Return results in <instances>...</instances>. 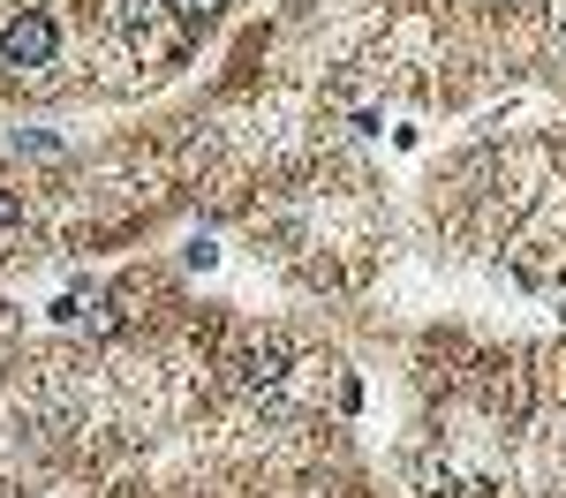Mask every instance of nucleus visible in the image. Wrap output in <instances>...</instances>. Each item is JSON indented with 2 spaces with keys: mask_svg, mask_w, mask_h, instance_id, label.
I'll return each mask as SVG.
<instances>
[{
  "mask_svg": "<svg viewBox=\"0 0 566 498\" xmlns=\"http://www.w3.org/2000/svg\"><path fill=\"white\" fill-rule=\"evenodd\" d=\"M552 23H559V39H566V0H552Z\"/></svg>",
  "mask_w": 566,
  "mask_h": 498,
  "instance_id": "obj_5",
  "label": "nucleus"
},
{
  "mask_svg": "<svg viewBox=\"0 0 566 498\" xmlns=\"http://www.w3.org/2000/svg\"><path fill=\"white\" fill-rule=\"evenodd\" d=\"M234 370H242V385H250V393H264V401H272V393L287 385V370H295V348H287V340H250Z\"/></svg>",
  "mask_w": 566,
  "mask_h": 498,
  "instance_id": "obj_2",
  "label": "nucleus"
},
{
  "mask_svg": "<svg viewBox=\"0 0 566 498\" xmlns=\"http://www.w3.org/2000/svg\"><path fill=\"white\" fill-rule=\"evenodd\" d=\"M53 53H61V23H53L45 8H23V15L0 31V61H8V68H45Z\"/></svg>",
  "mask_w": 566,
  "mask_h": 498,
  "instance_id": "obj_1",
  "label": "nucleus"
},
{
  "mask_svg": "<svg viewBox=\"0 0 566 498\" xmlns=\"http://www.w3.org/2000/svg\"><path fill=\"white\" fill-rule=\"evenodd\" d=\"M15 220H23V197H15V189H0V234H8Z\"/></svg>",
  "mask_w": 566,
  "mask_h": 498,
  "instance_id": "obj_4",
  "label": "nucleus"
},
{
  "mask_svg": "<svg viewBox=\"0 0 566 498\" xmlns=\"http://www.w3.org/2000/svg\"><path fill=\"white\" fill-rule=\"evenodd\" d=\"M303 8H310V0H303Z\"/></svg>",
  "mask_w": 566,
  "mask_h": 498,
  "instance_id": "obj_6",
  "label": "nucleus"
},
{
  "mask_svg": "<svg viewBox=\"0 0 566 498\" xmlns=\"http://www.w3.org/2000/svg\"><path fill=\"white\" fill-rule=\"evenodd\" d=\"M559 317H566V310H559Z\"/></svg>",
  "mask_w": 566,
  "mask_h": 498,
  "instance_id": "obj_7",
  "label": "nucleus"
},
{
  "mask_svg": "<svg viewBox=\"0 0 566 498\" xmlns=\"http://www.w3.org/2000/svg\"><path fill=\"white\" fill-rule=\"evenodd\" d=\"M219 8H227V0H167V15H175L181 31H212Z\"/></svg>",
  "mask_w": 566,
  "mask_h": 498,
  "instance_id": "obj_3",
  "label": "nucleus"
}]
</instances>
